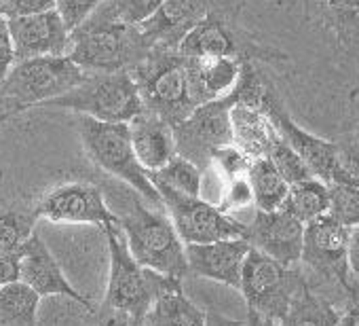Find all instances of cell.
<instances>
[{"label":"cell","instance_id":"cell-1","mask_svg":"<svg viewBox=\"0 0 359 326\" xmlns=\"http://www.w3.org/2000/svg\"><path fill=\"white\" fill-rule=\"evenodd\" d=\"M118 231L140 267L184 282L189 275L187 246L167 214L131 202L129 210L118 216Z\"/></svg>","mask_w":359,"mask_h":326},{"label":"cell","instance_id":"cell-2","mask_svg":"<svg viewBox=\"0 0 359 326\" xmlns=\"http://www.w3.org/2000/svg\"><path fill=\"white\" fill-rule=\"evenodd\" d=\"M144 110L161 117L171 127L180 125L197 108L191 91L187 58L173 49H150L129 70Z\"/></svg>","mask_w":359,"mask_h":326},{"label":"cell","instance_id":"cell-3","mask_svg":"<svg viewBox=\"0 0 359 326\" xmlns=\"http://www.w3.org/2000/svg\"><path fill=\"white\" fill-rule=\"evenodd\" d=\"M148 51L137 28L91 15L70 34L68 58L87 74H110L129 72Z\"/></svg>","mask_w":359,"mask_h":326},{"label":"cell","instance_id":"cell-4","mask_svg":"<svg viewBox=\"0 0 359 326\" xmlns=\"http://www.w3.org/2000/svg\"><path fill=\"white\" fill-rule=\"evenodd\" d=\"M76 131L87 159L102 172L131 187L146 202L163 208L161 195L140 166L129 140L127 123H102L89 117H76Z\"/></svg>","mask_w":359,"mask_h":326},{"label":"cell","instance_id":"cell-5","mask_svg":"<svg viewBox=\"0 0 359 326\" xmlns=\"http://www.w3.org/2000/svg\"><path fill=\"white\" fill-rule=\"evenodd\" d=\"M89 74L81 70L68 56L30 58L13 64L0 102L3 108H15L20 112L43 106L70 89L79 87Z\"/></svg>","mask_w":359,"mask_h":326},{"label":"cell","instance_id":"cell-6","mask_svg":"<svg viewBox=\"0 0 359 326\" xmlns=\"http://www.w3.org/2000/svg\"><path fill=\"white\" fill-rule=\"evenodd\" d=\"M43 106L70 110L102 123H129L144 110L129 72L89 74L79 87Z\"/></svg>","mask_w":359,"mask_h":326},{"label":"cell","instance_id":"cell-7","mask_svg":"<svg viewBox=\"0 0 359 326\" xmlns=\"http://www.w3.org/2000/svg\"><path fill=\"white\" fill-rule=\"evenodd\" d=\"M306 288L309 284L298 269L283 267L266 254L250 248L241 269L239 286L250 311H256L279 324L294 299Z\"/></svg>","mask_w":359,"mask_h":326},{"label":"cell","instance_id":"cell-8","mask_svg":"<svg viewBox=\"0 0 359 326\" xmlns=\"http://www.w3.org/2000/svg\"><path fill=\"white\" fill-rule=\"evenodd\" d=\"M154 185V183H152ZM154 189L161 195L163 208L180 235L184 246L191 244H212L222 240H245L248 225L226 212H222L218 206L201 200L182 195L165 185H154Z\"/></svg>","mask_w":359,"mask_h":326},{"label":"cell","instance_id":"cell-9","mask_svg":"<svg viewBox=\"0 0 359 326\" xmlns=\"http://www.w3.org/2000/svg\"><path fill=\"white\" fill-rule=\"evenodd\" d=\"M104 233L108 242L110 271H108V288L102 305L114 311L144 318L152 303L148 271L140 267L137 261L131 256L116 225L106 227Z\"/></svg>","mask_w":359,"mask_h":326},{"label":"cell","instance_id":"cell-10","mask_svg":"<svg viewBox=\"0 0 359 326\" xmlns=\"http://www.w3.org/2000/svg\"><path fill=\"white\" fill-rule=\"evenodd\" d=\"M39 219H47L57 225H95L100 229L118 227V214H114L102 189L91 183H64L47 191L34 206Z\"/></svg>","mask_w":359,"mask_h":326},{"label":"cell","instance_id":"cell-11","mask_svg":"<svg viewBox=\"0 0 359 326\" xmlns=\"http://www.w3.org/2000/svg\"><path fill=\"white\" fill-rule=\"evenodd\" d=\"M231 96L197 106L189 119L173 127L177 155L193 161L197 168H210L212 152L218 146L233 144L229 125Z\"/></svg>","mask_w":359,"mask_h":326},{"label":"cell","instance_id":"cell-12","mask_svg":"<svg viewBox=\"0 0 359 326\" xmlns=\"http://www.w3.org/2000/svg\"><path fill=\"white\" fill-rule=\"evenodd\" d=\"M262 110L271 119L277 133L302 159V163L306 166V170L311 172L313 178L321 181L323 185H332L342 174L340 159H338V144L323 140V138L302 129L300 125H296L292 121V117L283 110V106L273 89L266 93V98L262 102Z\"/></svg>","mask_w":359,"mask_h":326},{"label":"cell","instance_id":"cell-13","mask_svg":"<svg viewBox=\"0 0 359 326\" xmlns=\"http://www.w3.org/2000/svg\"><path fill=\"white\" fill-rule=\"evenodd\" d=\"M20 282L26 284L30 290H34L41 299L43 296H66L72 303H79L89 313H93L97 307L91 296L83 294L72 286V282L66 278L62 265L49 250V246L43 242L36 231L32 237L20 248Z\"/></svg>","mask_w":359,"mask_h":326},{"label":"cell","instance_id":"cell-14","mask_svg":"<svg viewBox=\"0 0 359 326\" xmlns=\"http://www.w3.org/2000/svg\"><path fill=\"white\" fill-rule=\"evenodd\" d=\"M245 240L250 248L266 254L269 259L281 263L283 267H296L302 256L304 225L290 212H258L252 223H245Z\"/></svg>","mask_w":359,"mask_h":326},{"label":"cell","instance_id":"cell-15","mask_svg":"<svg viewBox=\"0 0 359 326\" xmlns=\"http://www.w3.org/2000/svg\"><path fill=\"white\" fill-rule=\"evenodd\" d=\"M346 246H348V229L334 221L330 214L321 216L309 225H304L302 240V256L309 269L327 280H338L346 286Z\"/></svg>","mask_w":359,"mask_h":326},{"label":"cell","instance_id":"cell-16","mask_svg":"<svg viewBox=\"0 0 359 326\" xmlns=\"http://www.w3.org/2000/svg\"><path fill=\"white\" fill-rule=\"evenodd\" d=\"M218 0H165L158 11L137 26L148 49H177L184 34L210 15Z\"/></svg>","mask_w":359,"mask_h":326},{"label":"cell","instance_id":"cell-17","mask_svg":"<svg viewBox=\"0 0 359 326\" xmlns=\"http://www.w3.org/2000/svg\"><path fill=\"white\" fill-rule=\"evenodd\" d=\"M15 60L68 56L70 32L55 11L7 20Z\"/></svg>","mask_w":359,"mask_h":326},{"label":"cell","instance_id":"cell-18","mask_svg":"<svg viewBox=\"0 0 359 326\" xmlns=\"http://www.w3.org/2000/svg\"><path fill=\"white\" fill-rule=\"evenodd\" d=\"M248 252H250V244L243 237L222 240L212 244H191L187 246L189 273L239 290L241 269Z\"/></svg>","mask_w":359,"mask_h":326},{"label":"cell","instance_id":"cell-19","mask_svg":"<svg viewBox=\"0 0 359 326\" xmlns=\"http://www.w3.org/2000/svg\"><path fill=\"white\" fill-rule=\"evenodd\" d=\"M148 282L152 303L144 315V326H205V311L189 299L182 280L148 271Z\"/></svg>","mask_w":359,"mask_h":326},{"label":"cell","instance_id":"cell-20","mask_svg":"<svg viewBox=\"0 0 359 326\" xmlns=\"http://www.w3.org/2000/svg\"><path fill=\"white\" fill-rule=\"evenodd\" d=\"M127 127L133 152L146 172L161 170L169 159L177 155L173 127L161 117L142 110L127 123Z\"/></svg>","mask_w":359,"mask_h":326},{"label":"cell","instance_id":"cell-21","mask_svg":"<svg viewBox=\"0 0 359 326\" xmlns=\"http://www.w3.org/2000/svg\"><path fill=\"white\" fill-rule=\"evenodd\" d=\"M187 68L197 106L229 98L243 74V62L237 58H187Z\"/></svg>","mask_w":359,"mask_h":326},{"label":"cell","instance_id":"cell-22","mask_svg":"<svg viewBox=\"0 0 359 326\" xmlns=\"http://www.w3.org/2000/svg\"><path fill=\"white\" fill-rule=\"evenodd\" d=\"M229 125L233 144L239 146L252 159L266 157L273 140L277 138V129L273 127L271 119L262 108L237 102L233 100V96L229 108Z\"/></svg>","mask_w":359,"mask_h":326},{"label":"cell","instance_id":"cell-23","mask_svg":"<svg viewBox=\"0 0 359 326\" xmlns=\"http://www.w3.org/2000/svg\"><path fill=\"white\" fill-rule=\"evenodd\" d=\"M245 176L252 187L254 206L258 212H275L283 208L290 185L279 176V172L273 168V163L266 157L252 159Z\"/></svg>","mask_w":359,"mask_h":326},{"label":"cell","instance_id":"cell-24","mask_svg":"<svg viewBox=\"0 0 359 326\" xmlns=\"http://www.w3.org/2000/svg\"><path fill=\"white\" fill-rule=\"evenodd\" d=\"M283 210L298 219L302 225H309L330 212V189L317 178L292 185L283 202Z\"/></svg>","mask_w":359,"mask_h":326},{"label":"cell","instance_id":"cell-25","mask_svg":"<svg viewBox=\"0 0 359 326\" xmlns=\"http://www.w3.org/2000/svg\"><path fill=\"white\" fill-rule=\"evenodd\" d=\"M41 296L22 282L0 288V326H39Z\"/></svg>","mask_w":359,"mask_h":326},{"label":"cell","instance_id":"cell-26","mask_svg":"<svg viewBox=\"0 0 359 326\" xmlns=\"http://www.w3.org/2000/svg\"><path fill=\"white\" fill-rule=\"evenodd\" d=\"M338 320L340 313L334 309V305L306 288L294 299L279 326H338Z\"/></svg>","mask_w":359,"mask_h":326},{"label":"cell","instance_id":"cell-27","mask_svg":"<svg viewBox=\"0 0 359 326\" xmlns=\"http://www.w3.org/2000/svg\"><path fill=\"white\" fill-rule=\"evenodd\" d=\"M150 183L154 185H165L182 195L199 197L201 185H203V170L197 168L193 161H189L182 155H175L169 159L165 166L156 172H148Z\"/></svg>","mask_w":359,"mask_h":326},{"label":"cell","instance_id":"cell-28","mask_svg":"<svg viewBox=\"0 0 359 326\" xmlns=\"http://www.w3.org/2000/svg\"><path fill=\"white\" fill-rule=\"evenodd\" d=\"M36 210L26 206L0 208V252L20 250L34 233Z\"/></svg>","mask_w":359,"mask_h":326},{"label":"cell","instance_id":"cell-29","mask_svg":"<svg viewBox=\"0 0 359 326\" xmlns=\"http://www.w3.org/2000/svg\"><path fill=\"white\" fill-rule=\"evenodd\" d=\"M323 15L342 47H359V0H327Z\"/></svg>","mask_w":359,"mask_h":326},{"label":"cell","instance_id":"cell-30","mask_svg":"<svg viewBox=\"0 0 359 326\" xmlns=\"http://www.w3.org/2000/svg\"><path fill=\"white\" fill-rule=\"evenodd\" d=\"M330 189V216L346 229L359 227V183L351 181L344 172L327 185Z\"/></svg>","mask_w":359,"mask_h":326},{"label":"cell","instance_id":"cell-31","mask_svg":"<svg viewBox=\"0 0 359 326\" xmlns=\"http://www.w3.org/2000/svg\"><path fill=\"white\" fill-rule=\"evenodd\" d=\"M165 0H102L93 15L137 28L150 20Z\"/></svg>","mask_w":359,"mask_h":326},{"label":"cell","instance_id":"cell-32","mask_svg":"<svg viewBox=\"0 0 359 326\" xmlns=\"http://www.w3.org/2000/svg\"><path fill=\"white\" fill-rule=\"evenodd\" d=\"M266 159L273 163V168L279 172V176L292 187V185H298V183H304V181H311V172L306 170V166L302 163V159L294 152V148L277 133V138L273 140L269 152H266Z\"/></svg>","mask_w":359,"mask_h":326},{"label":"cell","instance_id":"cell-33","mask_svg":"<svg viewBox=\"0 0 359 326\" xmlns=\"http://www.w3.org/2000/svg\"><path fill=\"white\" fill-rule=\"evenodd\" d=\"M250 163H252V157H248L239 146L224 144L212 152L210 168H214L220 174V178H224V183H229L237 176H245Z\"/></svg>","mask_w":359,"mask_h":326},{"label":"cell","instance_id":"cell-34","mask_svg":"<svg viewBox=\"0 0 359 326\" xmlns=\"http://www.w3.org/2000/svg\"><path fill=\"white\" fill-rule=\"evenodd\" d=\"M100 3L102 0H55V13L62 18L64 26L72 34L79 26H83L93 15Z\"/></svg>","mask_w":359,"mask_h":326},{"label":"cell","instance_id":"cell-35","mask_svg":"<svg viewBox=\"0 0 359 326\" xmlns=\"http://www.w3.org/2000/svg\"><path fill=\"white\" fill-rule=\"evenodd\" d=\"M248 206H254V195H252V187L248 183V176H237V178L224 183L222 200H220L218 208L233 216V212L245 210Z\"/></svg>","mask_w":359,"mask_h":326},{"label":"cell","instance_id":"cell-36","mask_svg":"<svg viewBox=\"0 0 359 326\" xmlns=\"http://www.w3.org/2000/svg\"><path fill=\"white\" fill-rule=\"evenodd\" d=\"M15 51H13V43L9 37V28H7V20H0V93H3L5 81L15 64ZM0 108H3V102H0Z\"/></svg>","mask_w":359,"mask_h":326},{"label":"cell","instance_id":"cell-37","mask_svg":"<svg viewBox=\"0 0 359 326\" xmlns=\"http://www.w3.org/2000/svg\"><path fill=\"white\" fill-rule=\"evenodd\" d=\"M91 326H144V318H135L123 311H114L108 307H97L93 313Z\"/></svg>","mask_w":359,"mask_h":326},{"label":"cell","instance_id":"cell-38","mask_svg":"<svg viewBox=\"0 0 359 326\" xmlns=\"http://www.w3.org/2000/svg\"><path fill=\"white\" fill-rule=\"evenodd\" d=\"M55 11V0H9L7 20L9 18H26Z\"/></svg>","mask_w":359,"mask_h":326},{"label":"cell","instance_id":"cell-39","mask_svg":"<svg viewBox=\"0 0 359 326\" xmlns=\"http://www.w3.org/2000/svg\"><path fill=\"white\" fill-rule=\"evenodd\" d=\"M338 159H340V168L342 172L359 183V144L357 142H348L344 146H338Z\"/></svg>","mask_w":359,"mask_h":326},{"label":"cell","instance_id":"cell-40","mask_svg":"<svg viewBox=\"0 0 359 326\" xmlns=\"http://www.w3.org/2000/svg\"><path fill=\"white\" fill-rule=\"evenodd\" d=\"M20 282V250L0 252V288Z\"/></svg>","mask_w":359,"mask_h":326},{"label":"cell","instance_id":"cell-41","mask_svg":"<svg viewBox=\"0 0 359 326\" xmlns=\"http://www.w3.org/2000/svg\"><path fill=\"white\" fill-rule=\"evenodd\" d=\"M346 269L359 280V227L348 229V246H346Z\"/></svg>","mask_w":359,"mask_h":326},{"label":"cell","instance_id":"cell-42","mask_svg":"<svg viewBox=\"0 0 359 326\" xmlns=\"http://www.w3.org/2000/svg\"><path fill=\"white\" fill-rule=\"evenodd\" d=\"M205 326H248L243 320H233L216 311H205Z\"/></svg>","mask_w":359,"mask_h":326},{"label":"cell","instance_id":"cell-43","mask_svg":"<svg viewBox=\"0 0 359 326\" xmlns=\"http://www.w3.org/2000/svg\"><path fill=\"white\" fill-rule=\"evenodd\" d=\"M338 326H359V305L348 307V309L340 315Z\"/></svg>","mask_w":359,"mask_h":326},{"label":"cell","instance_id":"cell-44","mask_svg":"<svg viewBox=\"0 0 359 326\" xmlns=\"http://www.w3.org/2000/svg\"><path fill=\"white\" fill-rule=\"evenodd\" d=\"M245 324H248V326H279L277 322H273V320H269V318H264V315H260V313H256V311H250V309H248V320H245Z\"/></svg>","mask_w":359,"mask_h":326},{"label":"cell","instance_id":"cell-45","mask_svg":"<svg viewBox=\"0 0 359 326\" xmlns=\"http://www.w3.org/2000/svg\"><path fill=\"white\" fill-rule=\"evenodd\" d=\"M18 115H20V110H15V108H0V125L7 123L9 119H13Z\"/></svg>","mask_w":359,"mask_h":326},{"label":"cell","instance_id":"cell-46","mask_svg":"<svg viewBox=\"0 0 359 326\" xmlns=\"http://www.w3.org/2000/svg\"><path fill=\"white\" fill-rule=\"evenodd\" d=\"M7 9H9V0H0V20H7Z\"/></svg>","mask_w":359,"mask_h":326},{"label":"cell","instance_id":"cell-47","mask_svg":"<svg viewBox=\"0 0 359 326\" xmlns=\"http://www.w3.org/2000/svg\"><path fill=\"white\" fill-rule=\"evenodd\" d=\"M309 3H315V7L323 9V7H325V3H327V0H309Z\"/></svg>","mask_w":359,"mask_h":326},{"label":"cell","instance_id":"cell-48","mask_svg":"<svg viewBox=\"0 0 359 326\" xmlns=\"http://www.w3.org/2000/svg\"><path fill=\"white\" fill-rule=\"evenodd\" d=\"M353 142H357V144H359V123H357V129H355V138H353Z\"/></svg>","mask_w":359,"mask_h":326}]
</instances>
